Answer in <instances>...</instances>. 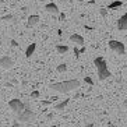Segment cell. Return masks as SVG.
Listing matches in <instances>:
<instances>
[{
	"label": "cell",
	"mask_w": 127,
	"mask_h": 127,
	"mask_svg": "<svg viewBox=\"0 0 127 127\" xmlns=\"http://www.w3.org/2000/svg\"><path fill=\"white\" fill-rule=\"evenodd\" d=\"M39 23V15H30L28 17V23H27V27H35Z\"/></svg>",
	"instance_id": "cell-10"
},
{
	"label": "cell",
	"mask_w": 127,
	"mask_h": 127,
	"mask_svg": "<svg viewBox=\"0 0 127 127\" xmlns=\"http://www.w3.org/2000/svg\"><path fill=\"white\" fill-rule=\"evenodd\" d=\"M18 119L20 122H25V123H30V122H32V120L35 119V113L31 110V109H24L21 113H18Z\"/></svg>",
	"instance_id": "cell-4"
},
{
	"label": "cell",
	"mask_w": 127,
	"mask_h": 127,
	"mask_svg": "<svg viewBox=\"0 0 127 127\" xmlns=\"http://www.w3.org/2000/svg\"><path fill=\"white\" fill-rule=\"evenodd\" d=\"M84 81H85L87 84H90V85H92V84H94V81H92L91 77H84Z\"/></svg>",
	"instance_id": "cell-17"
},
{
	"label": "cell",
	"mask_w": 127,
	"mask_h": 127,
	"mask_svg": "<svg viewBox=\"0 0 127 127\" xmlns=\"http://www.w3.org/2000/svg\"><path fill=\"white\" fill-rule=\"evenodd\" d=\"M8 106H10L11 110L15 113H21L24 109H25V105L20 101V99H11V101L8 102Z\"/></svg>",
	"instance_id": "cell-5"
},
{
	"label": "cell",
	"mask_w": 127,
	"mask_h": 127,
	"mask_svg": "<svg viewBox=\"0 0 127 127\" xmlns=\"http://www.w3.org/2000/svg\"><path fill=\"white\" fill-rule=\"evenodd\" d=\"M45 10H46L48 13H50V14H57V13H59V7H57L55 3L46 4V6H45Z\"/></svg>",
	"instance_id": "cell-8"
},
{
	"label": "cell",
	"mask_w": 127,
	"mask_h": 127,
	"mask_svg": "<svg viewBox=\"0 0 127 127\" xmlns=\"http://www.w3.org/2000/svg\"><path fill=\"white\" fill-rule=\"evenodd\" d=\"M52 101H42V105H50Z\"/></svg>",
	"instance_id": "cell-21"
},
{
	"label": "cell",
	"mask_w": 127,
	"mask_h": 127,
	"mask_svg": "<svg viewBox=\"0 0 127 127\" xmlns=\"http://www.w3.org/2000/svg\"><path fill=\"white\" fill-rule=\"evenodd\" d=\"M122 1L120 0H115V1H112V3L109 4V10H113V8H117V7H122Z\"/></svg>",
	"instance_id": "cell-14"
},
{
	"label": "cell",
	"mask_w": 127,
	"mask_h": 127,
	"mask_svg": "<svg viewBox=\"0 0 127 127\" xmlns=\"http://www.w3.org/2000/svg\"><path fill=\"white\" fill-rule=\"evenodd\" d=\"M41 1H45V0H41Z\"/></svg>",
	"instance_id": "cell-26"
},
{
	"label": "cell",
	"mask_w": 127,
	"mask_h": 127,
	"mask_svg": "<svg viewBox=\"0 0 127 127\" xmlns=\"http://www.w3.org/2000/svg\"><path fill=\"white\" fill-rule=\"evenodd\" d=\"M68 102H70V99H64L63 102H60V103H57L56 106H55V109H56V110H63V109H64V108H66V106L68 105Z\"/></svg>",
	"instance_id": "cell-12"
},
{
	"label": "cell",
	"mask_w": 127,
	"mask_h": 127,
	"mask_svg": "<svg viewBox=\"0 0 127 127\" xmlns=\"http://www.w3.org/2000/svg\"><path fill=\"white\" fill-rule=\"evenodd\" d=\"M35 49H36V43H31V45L27 48V50H25V56L27 57H31L32 55H34Z\"/></svg>",
	"instance_id": "cell-11"
},
{
	"label": "cell",
	"mask_w": 127,
	"mask_h": 127,
	"mask_svg": "<svg viewBox=\"0 0 127 127\" xmlns=\"http://www.w3.org/2000/svg\"><path fill=\"white\" fill-rule=\"evenodd\" d=\"M53 119V115L50 113V115H48V120H52Z\"/></svg>",
	"instance_id": "cell-24"
},
{
	"label": "cell",
	"mask_w": 127,
	"mask_h": 127,
	"mask_svg": "<svg viewBox=\"0 0 127 127\" xmlns=\"http://www.w3.org/2000/svg\"><path fill=\"white\" fill-rule=\"evenodd\" d=\"M94 64L96 66V70H98V78L103 81V80L109 78L110 77V71L108 68V64H106V60L103 57H96L94 60Z\"/></svg>",
	"instance_id": "cell-2"
},
{
	"label": "cell",
	"mask_w": 127,
	"mask_h": 127,
	"mask_svg": "<svg viewBox=\"0 0 127 127\" xmlns=\"http://www.w3.org/2000/svg\"><path fill=\"white\" fill-rule=\"evenodd\" d=\"M66 70H67V66H66V64H59V66H57V71H59V73H64Z\"/></svg>",
	"instance_id": "cell-15"
},
{
	"label": "cell",
	"mask_w": 127,
	"mask_h": 127,
	"mask_svg": "<svg viewBox=\"0 0 127 127\" xmlns=\"http://www.w3.org/2000/svg\"><path fill=\"white\" fill-rule=\"evenodd\" d=\"M70 41L74 42L75 45H84V38H82L81 35H78V34H73L70 36Z\"/></svg>",
	"instance_id": "cell-9"
},
{
	"label": "cell",
	"mask_w": 127,
	"mask_h": 127,
	"mask_svg": "<svg viewBox=\"0 0 127 127\" xmlns=\"http://www.w3.org/2000/svg\"><path fill=\"white\" fill-rule=\"evenodd\" d=\"M1 20H3V21H10V20H13V15L11 14L4 15V17H1Z\"/></svg>",
	"instance_id": "cell-18"
},
{
	"label": "cell",
	"mask_w": 127,
	"mask_h": 127,
	"mask_svg": "<svg viewBox=\"0 0 127 127\" xmlns=\"http://www.w3.org/2000/svg\"><path fill=\"white\" fill-rule=\"evenodd\" d=\"M74 53H75V56L78 57V56H80V53H81V52H80L78 49H74Z\"/></svg>",
	"instance_id": "cell-22"
},
{
	"label": "cell",
	"mask_w": 127,
	"mask_h": 127,
	"mask_svg": "<svg viewBox=\"0 0 127 127\" xmlns=\"http://www.w3.org/2000/svg\"><path fill=\"white\" fill-rule=\"evenodd\" d=\"M117 28H119L120 31H126L127 30V13L123 14L119 18V21H117Z\"/></svg>",
	"instance_id": "cell-7"
},
{
	"label": "cell",
	"mask_w": 127,
	"mask_h": 127,
	"mask_svg": "<svg viewBox=\"0 0 127 127\" xmlns=\"http://www.w3.org/2000/svg\"><path fill=\"white\" fill-rule=\"evenodd\" d=\"M60 20H62V21H64V20H66V15H64V14H60Z\"/></svg>",
	"instance_id": "cell-23"
},
{
	"label": "cell",
	"mask_w": 127,
	"mask_h": 127,
	"mask_svg": "<svg viewBox=\"0 0 127 127\" xmlns=\"http://www.w3.org/2000/svg\"><path fill=\"white\" fill-rule=\"evenodd\" d=\"M31 98H39V92L38 91H32L31 92Z\"/></svg>",
	"instance_id": "cell-19"
},
{
	"label": "cell",
	"mask_w": 127,
	"mask_h": 127,
	"mask_svg": "<svg viewBox=\"0 0 127 127\" xmlns=\"http://www.w3.org/2000/svg\"><path fill=\"white\" fill-rule=\"evenodd\" d=\"M56 50L60 53V55H64V53L68 52V46H66V45H57L56 46Z\"/></svg>",
	"instance_id": "cell-13"
},
{
	"label": "cell",
	"mask_w": 127,
	"mask_h": 127,
	"mask_svg": "<svg viewBox=\"0 0 127 127\" xmlns=\"http://www.w3.org/2000/svg\"><path fill=\"white\" fill-rule=\"evenodd\" d=\"M80 85L81 84H80L78 80H67V81H62V82H53V84L49 85V88L53 91H57V92L66 94L80 88Z\"/></svg>",
	"instance_id": "cell-1"
},
{
	"label": "cell",
	"mask_w": 127,
	"mask_h": 127,
	"mask_svg": "<svg viewBox=\"0 0 127 127\" xmlns=\"http://www.w3.org/2000/svg\"><path fill=\"white\" fill-rule=\"evenodd\" d=\"M11 46H14V48H17V46H18V43H17V41H14V39H11Z\"/></svg>",
	"instance_id": "cell-20"
},
{
	"label": "cell",
	"mask_w": 127,
	"mask_h": 127,
	"mask_svg": "<svg viewBox=\"0 0 127 127\" xmlns=\"http://www.w3.org/2000/svg\"><path fill=\"white\" fill-rule=\"evenodd\" d=\"M109 48L112 49L113 52H116L117 55H124V52H126L124 43L120 41H109Z\"/></svg>",
	"instance_id": "cell-3"
},
{
	"label": "cell",
	"mask_w": 127,
	"mask_h": 127,
	"mask_svg": "<svg viewBox=\"0 0 127 127\" xmlns=\"http://www.w3.org/2000/svg\"><path fill=\"white\" fill-rule=\"evenodd\" d=\"M99 13H101L102 17H106V15H108V10H106V8H99Z\"/></svg>",
	"instance_id": "cell-16"
},
{
	"label": "cell",
	"mask_w": 127,
	"mask_h": 127,
	"mask_svg": "<svg viewBox=\"0 0 127 127\" xmlns=\"http://www.w3.org/2000/svg\"><path fill=\"white\" fill-rule=\"evenodd\" d=\"M123 106H126V108H127V99H126V101H124V103H123Z\"/></svg>",
	"instance_id": "cell-25"
},
{
	"label": "cell",
	"mask_w": 127,
	"mask_h": 127,
	"mask_svg": "<svg viewBox=\"0 0 127 127\" xmlns=\"http://www.w3.org/2000/svg\"><path fill=\"white\" fill-rule=\"evenodd\" d=\"M0 66L3 68H6V70H8V68H11L13 66H14V60L8 56H3L0 59Z\"/></svg>",
	"instance_id": "cell-6"
}]
</instances>
